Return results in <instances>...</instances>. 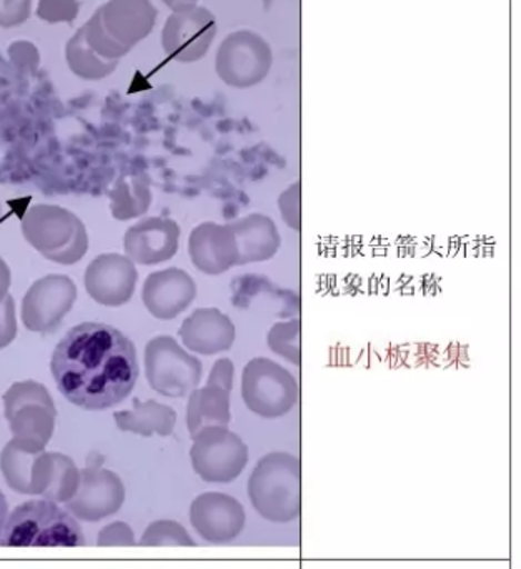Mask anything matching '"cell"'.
I'll return each mask as SVG.
<instances>
[{
    "label": "cell",
    "instance_id": "1f68e13d",
    "mask_svg": "<svg viewBox=\"0 0 521 569\" xmlns=\"http://www.w3.org/2000/svg\"><path fill=\"white\" fill-rule=\"evenodd\" d=\"M30 0H0V27H16L29 17Z\"/></svg>",
    "mask_w": 521,
    "mask_h": 569
},
{
    "label": "cell",
    "instance_id": "7c38bea8",
    "mask_svg": "<svg viewBox=\"0 0 521 569\" xmlns=\"http://www.w3.org/2000/svg\"><path fill=\"white\" fill-rule=\"evenodd\" d=\"M217 32L213 13L206 7L183 6L173 10L162 30V46L173 59H202Z\"/></svg>",
    "mask_w": 521,
    "mask_h": 569
},
{
    "label": "cell",
    "instance_id": "83f0119b",
    "mask_svg": "<svg viewBox=\"0 0 521 569\" xmlns=\"http://www.w3.org/2000/svg\"><path fill=\"white\" fill-rule=\"evenodd\" d=\"M79 12L77 0H39L37 16L47 22H70Z\"/></svg>",
    "mask_w": 521,
    "mask_h": 569
},
{
    "label": "cell",
    "instance_id": "8d00e7d4",
    "mask_svg": "<svg viewBox=\"0 0 521 569\" xmlns=\"http://www.w3.org/2000/svg\"><path fill=\"white\" fill-rule=\"evenodd\" d=\"M0 216H2V209H0Z\"/></svg>",
    "mask_w": 521,
    "mask_h": 569
},
{
    "label": "cell",
    "instance_id": "4316f807",
    "mask_svg": "<svg viewBox=\"0 0 521 569\" xmlns=\"http://www.w3.org/2000/svg\"><path fill=\"white\" fill-rule=\"evenodd\" d=\"M140 545L142 547H193L196 541L179 521L159 520L147 528Z\"/></svg>",
    "mask_w": 521,
    "mask_h": 569
},
{
    "label": "cell",
    "instance_id": "30bf717a",
    "mask_svg": "<svg viewBox=\"0 0 521 569\" xmlns=\"http://www.w3.org/2000/svg\"><path fill=\"white\" fill-rule=\"evenodd\" d=\"M77 284L67 276H47L32 283L22 300L23 327L33 333H52L72 310Z\"/></svg>",
    "mask_w": 521,
    "mask_h": 569
},
{
    "label": "cell",
    "instance_id": "4fadbf2b",
    "mask_svg": "<svg viewBox=\"0 0 521 569\" xmlns=\"http://www.w3.org/2000/svg\"><path fill=\"white\" fill-rule=\"evenodd\" d=\"M126 501V487L119 475L99 467H87L80 471V485L67 510L87 523H97L112 517Z\"/></svg>",
    "mask_w": 521,
    "mask_h": 569
},
{
    "label": "cell",
    "instance_id": "e575fe53",
    "mask_svg": "<svg viewBox=\"0 0 521 569\" xmlns=\"http://www.w3.org/2000/svg\"><path fill=\"white\" fill-rule=\"evenodd\" d=\"M7 518H9V505H7L6 497L0 491V540H2L3 528H6Z\"/></svg>",
    "mask_w": 521,
    "mask_h": 569
},
{
    "label": "cell",
    "instance_id": "4dcf8cb0",
    "mask_svg": "<svg viewBox=\"0 0 521 569\" xmlns=\"http://www.w3.org/2000/svg\"><path fill=\"white\" fill-rule=\"evenodd\" d=\"M17 337L16 301L7 295L0 301V350L9 347Z\"/></svg>",
    "mask_w": 521,
    "mask_h": 569
},
{
    "label": "cell",
    "instance_id": "6da1fadb",
    "mask_svg": "<svg viewBox=\"0 0 521 569\" xmlns=\"http://www.w3.org/2000/svg\"><path fill=\"white\" fill-rule=\"evenodd\" d=\"M50 371L60 393L82 410L116 407L139 380L136 345L107 323L87 321L57 343Z\"/></svg>",
    "mask_w": 521,
    "mask_h": 569
},
{
    "label": "cell",
    "instance_id": "5bb4252c",
    "mask_svg": "<svg viewBox=\"0 0 521 569\" xmlns=\"http://www.w3.org/2000/svg\"><path fill=\"white\" fill-rule=\"evenodd\" d=\"M0 471L10 490L42 497L52 475V453L12 438L0 453Z\"/></svg>",
    "mask_w": 521,
    "mask_h": 569
},
{
    "label": "cell",
    "instance_id": "2e32d148",
    "mask_svg": "<svg viewBox=\"0 0 521 569\" xmlns=\"http://www.w3.org/2000/svg\"><path fill=\"white\" fill-rule=\"evenodd\" d=\"M190 523L209 543H229L242 533L246 527V510L236 498L209 491L193 500L190 507Z\"/></svg>",
    "mask_w": 521,
    "mask_h": 569
},
{
    "label": "cell",
    "instance_id": "7402d4cb",
    "mask_svg": "<svg viewBox=\"0 0 521 569\" xmlns=\"http://www.w3.org/2000/svg\"><path fill=\"white\" fill-rule=\"evenodd\" d=\"M230 393L232 390L229 388L207 381L206 387L196 388L189 395L187 428L190 437H196L203 428L229 427L232 420Z\"/></svg>",
    "mask_w": 521,
    "mask_h": 569
},
{
    "label": "cell",
    "instance_id": "d6a6232c",
    "mask_svg": "<svg viewBox=\"0 0 521 569\" xmlns=\"http://www.w3.org/2000/svg\"><path fill=\"white\" fill-rule=\"evenodd\" d=\"M233 375H236V367L230 358H220L213 363L212 370H210L209 378L207 381L212 383L222 385V387L233 388Z\"/></svg>",
    "mask_w": 521,
    "mask_h": 569
},
{
    "label": "cell",
    "instance_id": "484cf974",
    "mask_svg": "<svg viewBox=\"0 0 521 569\" xmlns=\"http://www.w3.org/2000/svg\"><path fill=\"white\" fill-rule=\"evenodd\" d=\"M267 345L273 353L282 357L289 363L300 367V320L279 321L267 333Z\"/></svg>",
    "mask_w": 521,
    "mask_h": 569
},
{
    "label": "cell",
    "instance_id": "d4e9b609",
    "mask_svg": "<svg viewBox=\"0 0 521 569\" xmlns=\"http://www.w3.org/2000/svg\"><path fill=\"white\" fill-rule=\"evenodd\" d=\"M79 485L80 470L72 458L62 453H52V475H50L49 487L42 495L43 500L67 503L79 490Z\"/></svg>",
    "mask_w": 521,
    "mask_h": 569
},
{
    "label": "cell",
    "instance_id": "ba28073f",
    "mask_svg": "<svg viewBox=\"0 0 521 569\" xmlns=\"http://www.w3.org/2000/svg\"><path fill=\"white\" fill-rule=\"evenodd\" d=\"M3 413L12 437L46 448L56 430L57 408L42 383L17 381L3 395Z\"/></svg>",
    "mask_w": 521,
    "mask_h": 569
},
{
    "label": "cell",
    "instance_id": "d6986e66",
    "mask_svg": "<svg viewBox=\"0 0 521 569\" xmlns=\"http://www.w3.org/2000/svg\"><path fill=\"white\" fill-rule=\"evenodd\" d=\"M189 256L193 267L216 277L239 266V246L230 226L203 222L189 237Z\"/></svg>",
    "mask_w": 521,
    "mask_h": 569
},
{
    "label": "cell",
    "instance_id": "3957f363",
    "mask_svg": "<svg viewBox=\"0 0 521 569\" xmlns=\"http://www.w3.org/2000/svg\"><path fill=\"white\" fill-rule=\"evenodd\" d=\"M249 497L260 517L290 523L302 513V465L293 455L273 451L253 468Z\"/></svg>",
    "mask_w": 521,
    "mask_h": 569
},
{
    "label": "cell",
    "instance_id": "52a82bcc",
    "mask_svg": "<svg viewBox=\"0 0 521 569\" xmlns=\"http://www.w3.org/2000/svg\"><path fill=\"white\" fill-rule=\"evenodd\" d=\"M143 365L147 381L162 397H189L202 380V361L170 335H160L147 343Z\"/></svg>",
    "mask_w": 521,
    "mask_h": 569
},
{
    "label": "cell",
    "instance_id": "f1b7e54d",
    "mask_svg": "<svg viewBox=\"0 0 521 569\" xmlns=\"http://www.w3.org/2000/svg\"><path fill=\"white\" fill-rule=\"evenodd\" d=\"M279 210L283 222L290 229L300 232L302 230V217H300V182L292 183L285 192L280 193Z\"/></svg>",
    "mask_w": 521,
    "mask_h": 569
},
{
    "label": "cell",
    "instance_id": "ac0fdd59",
    "mask_svg": "<svg viewBox=\"0 0 521 569\" xmlns=\"http://www.w3.org/2000/svg\"><path fill=\"white\" fill-rule=\"evenodd\" d=\"M196 297V280L177 267L150 273L142 288L143 305L159 320L179 317L193 303Z\"/></svg>",
    "mask_w": 521,
    "mask_h": 569
},
{
    "label": "cell",
    "instance_id": "7a4b0ae2",
    "mask_svg": "<svg viewBox=\"0 0 521 569\" xmlns=\"http://www.w3.org/2000/svg\"><path fill=\"white\" fill-rule=\"evenodd\" d=\"M157 10L150 0H110L67 46L70 69L87 80L116 70L117 60L152 32Z\"/></svg>",
    "mask_w": 521,
    "mask_h": 569
},
{
    "label": "cell",
    "instance_id": "836d02e7",
    "mask_svg": "<svg viewBox=\"0 0 521 569\" xmlns=\"http://www.w3.org/2000/svg\"><path fill=\"white\" fill-rule=\"evenodd\" d=\"M10 283H12V273L6 260L0 257V301L9 295Z\"/></svg>",
    "mask_w": 521,
    "mask_h": 569
},
{
    "label": "cell",
    "instance_id": "ffe728a7",
    "mask_svg": "<svg viewBox=\"0 0 521 569\" xmlns=\"http://www.w3.org/2000/svg\"><path fill=\"white\" fill-rule=\"evenodd\" d=\"M236 333L232 318L213 307L197 308L179 330L183 347L206 357L229 351L236 343Z\"/></svg>",
    "mask_w": 521,
    "mask_h": 569
},
{
    "label": "cell",
    "instance_id": "8fae6325",
    "mask_svg": "<svg viewBox=\"0 0 521 569\" xmlns=\"http://www.w3.org/2000/svg\"><path fill=\"white\" fill-rule=\"evenodd\" d=\"M272 52L269 43L252 32H236L223 40L217 53V72L233 87L259 83L269 73Z\"/></svg>",
    "mask_w": 521,
    "mask_h": 569
},
{
    "label": "cell",
    "instance_id": "d590c367",
    "mask_svg": "<svg viewBox=\"0 0 521 569\" xmlns=\"http://www.w3.org/2000/svg\"><path fill=\"white\" fill-rule=\"evenodd\" d=\"M163 2L167 3V6L172 7L173 10L179 9V7L183 6H193V3L197 2V0H163Z\"/></svg>",
    "mask_w": 521,
    "mask_h": 569
},
{
    "label": "cell",
    "instance_id": "8992f818",
    "mask_svg": "<svg viewBox=\"0 0 521 569\" xmlns=\"http://www.w3.org/2000/svg\"><path fill=\"white\" fill-rule=\"evenodd\" d=\"M242 400L252 413L267 420L285 417L299 401L295 377L277 361L252 358L242 371Z\"/></svg>",
    "mask_w": 521,
    "mask_h": 569
},
{
    "label": "cell",
    "instance_id": "44dd1931",
    "mask_svg": "<svg viewBox=\"0 0 521 569\" xmlns=\"http://www.w3.org/2000/svg\"><path fill=\"white\" fill-rule=\"evenodd\" d=\"M239 246V266L267 262L273 259L282 246V237L275 222L263 213H250L230 223Z\"/></svg>",
    "mask_w": 521,
    "mask_h": 569
},
{
    "label": "cell",
    "instance_id": "603a6c76",
    "mask_svg": "<svg viewBox=\"0 0 521 569\" xmlns=\"http://www.w3.org/2000/svg\"><path fill=\"white\" fill-rule=\"evenodd\" d=\"M117 428L126 433L140 435V437H169L177 425V413L173 408L159 403L156 400L133 401L132 410L116 411L113 413Z\"/></svg>",
    "mask_w": 521,
    "mask_h": 569
},
{
    "label": "cell",
    "instance_id": "f546056e",
    "mask_svg": "<svg viewBox=\"0 0 521 569\" xmlns=\"http://www.w3.org/2000/svg\"><path fill=\"white\" fill-rule=\"evenodd\" d=\"M97 545L99 547H136V535L129 525L116 521L100 530Z\"/></svg>",
    "mask_w": 521,
    "mask_h": 569
},
{
    "label": "cell",
    "instance_id": "9a60e30c",
    "mask_svg": "<svg viewBox=\"0 0 521 569\" xmlns=\"http://www.w3.org/2000/svg\"><path fill=\"white\" fill-rule=\"evenodd\" d=\"M139 272L136 263L120 253H102L87 267L83 283L93 301L103 307H122L133 297Z\"/></svg>",
    "mask_w": 521,
    "mask_h": 569
},
{
    "label": "cell",
    "instance_id": "9c48e42d",
    "mask_svg": "<svg viewBox=\"0 0 521 569\" xmlns=\"http://www.w3.org/2000/svg\"><path fill=\"white\" fill-rule=\"evenodd\" d=\"M192 440L193 471L207 483H232L249 463V447L229 427L203 428Z\"/></svg>",
    "mask_w": 521,
    "mask_h": 569
},
{
    "label": "cell",
    "instance_id": "277c9868",
    "mask_svg": "<svg viewBox=\"0 0 521 569\" xmlns=\"http://www.w3.org/2000/svg\"><path fill=\"white\" fill-rule=\"evenodd\" d=\"M23 237L43 259L73 266L89 250V233L82 220L59 206H32L23 213Z\"/></svg>",
    "mask_w": 521,
    "mask_h": 569
},
{
    "label": "cell",
    "instance_id": "cb8c5ba5",
    "mask_svg": "<svg viewBox=\"0 0 521 569\" xmlns=\"http://www.w3.org/2000/svg\"><path fill=\"white\" fill-rule=\"evenodd\" d=\"M110 213L119 222L139 219L152 203L149 179L142 176H127L117 180L109 193Z\"/></svg>",
    "mask_w": 521,
    "mask_h": 569
},
{
    "label": "cell",
    "instance_id": "5b68a950",
    "mask_svg": "<svg viewBox=\"0 0 521 569\" xmlns=\"http://www.w3.org/2000/svg\"><path fill=\"white\" fill-rule=\"evenodd\" d=\"M3 547H82V528L53 501H27L7 518Z\"/></svg>",
    "mask_w": 521,
    "mask_h": 569
},
{
    "label": "cell",
    "instance_id": "e0dca14e",
    "mask_svg": "<svg viewBox=\"0 0 521 569\" xmlns=\"http://www.w3.org/2000/svg\"><path fill=\"white\" fill-rule=\"evenodd\" d=\"M180 233L176 220L149 217L127 230L123 250L136 266H159L179 252Z\"/></svg>",
    "mask_w": 521,
    "mask_h": 569
}]
</instances>
